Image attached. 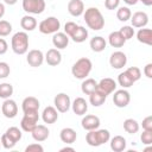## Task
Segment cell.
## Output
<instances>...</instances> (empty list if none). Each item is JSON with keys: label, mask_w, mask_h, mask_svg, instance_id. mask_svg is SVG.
Here are the masks:
<instances>
[{"label": "cell", "mask_w": 152, "mask_h": 152, "mask_svg": "<svg viewBox=\"0 0 152 152\" xmlns=\"http://www.w3.org/2000/svg\"><path fill=\"white\" fill-rule=\"evenodd\" d=\"M39 120V115H38V110L36 112H28V113H24V116L20 121V126L21 129L25 132H32V129L37 126V122Z\"/></svg>", "instance_id": "obj_5"}, {"label": "cell", "mask_w": 152, "mask_h": 152, "mask_svg": "<svg viewBox=\"0 0 152 152\" xmlns=\"http://www.w3.org/2000/svg\"><path fill=\"white\" fill-rule=\"evenodd\" d=\"M11 46L14 53L17 55H24L28 50V36L26 32L20 31L13 34L11 40Z\"/></svg>", "instance_id": "obj_2"}, {"label": "cell", "mask_w": 152, "mask_h": 152, "mask_svg": "<svg viewBox=\"0 0 152 152\" xmlns=\"http://www.w3.org/2000/svg\"><path fill=\"white\" fill-rule=\"evenodd\" d=\"M144 74H145L146 77L152 78V63H148V64L145 65V68H144Z\"/></svg>", "instance_id": "obj_49"}, {"label": "cell", "mask_w": 152, "mask_h": 152, "mask_svg": "<svg viewBox=\"0 0 152 152\" xmlns=\"http://www.w3.org/2000/svg\"><path fill=\"white\" fill-rule=\"evenodd\" d=\"M108 42H109L110 46H113V48H121L126 43V39L121 36V33L119 31H114L109 34Z\"/></svg>", "instance_id": "obj_23"}, {"label": "cell", "mask_w": 152, "mask_h": 152, "mask_svg": "<svg viewBox=\"0 0 152 152\" xmlns=\"http://www.w3.org/2000/svg\"><path fill=\"white\" fill-rule=\"evenodd\" d=\"M118 82H119V84L122 87V88H129V87H132L133 86V81H132V78L126 74V71H124V72H121L119 76H118Z\"/></svg>", "instance_id": "obj_33"}, {"label": "cell", "mask_w": 152, "mask_h": 152, "mask_svg": "<svg viewBox=\"0 0 152 152\" xmlns=\"http://www.w3.org/2000/svg\"><path fill=\"white\" fill-rule=\"evenodd\" d=\"M131 101V96H129V93L125 89H120V90H116L113 95V102L116 107L119 108H125Z\"/></svg>", "instance_id": "obj_8"}, {"label": "cell", "mask_w": 152, "mask_h": 152, "mask_svg": "<svg viewBox=\"0 0 152 152\" xmlns=\"http://www.w3.org/2000/svg\"><path fill=\"white\" fill-rule=\"evenodd\" d=\"M137 38L140 43L151 45L152 44V31L150 28H140L137 33Z\"/></svg>", "instance_id": "obj_25"}, {"label": "cell", "mask_w": 152, "mask_h": 152, "mask_svg": "<svg viewBox=\"0 0 152 152\" xmlns=\"http://www.w3.org/2000/svg\"><path fill=\"white\" fill-rule=\"evenodd\" d=\"M26 61H27V63L31 65V66H33V68H38V66H40L42 64H43V62H44V55H43V52L40 51V50H31V51H28V53H27V57H26Z\"/></svg>", "instance_id": "obj_12"}, {"label": "cell", "mask_w": 152, "mask_h": 152, "mask_svg": "<svg viewBox=\"0 0 152 152\" xmlns=\"http://www.w3.org/2000/svg\"><path fill=\"white\" fill-rule=\"evenodd\" d=\"M140 139H141V142L145 144V145L152 144V131H146V129H144V132H142L141 135H140Z\"/></svg>", "instance_id": "obj_43"}, {"label": "cell", "mask_w": 152, "mask_h": 152, "mask_svg": "<svg viewBox=\"0 0 152 152\" xmlns=\"http://www.w3.org/2000/svg\"><path fill=\"white\" fill-rule=\"evenodd\" d=\"M106 99H107V96L104 94L100 93L99 90H95L91 94H89V102L94 107H100L101 104H103L104 101H106Z\"/></svg>", "instance_id": "obj_26"}, {"label": "cell", "mask_w": 152, "mask_h": 152, "mask_svg": "<svg viewBox=\"0 0 152 152\" xmlns=\"http://www.w3.org/2000/svg\"><path fill=\"white\" fill-rule=\"evenodd\" d=\"M4 14H5V5L0 2V19L4 17Z\"/></svg>", "instance_id": "obj_50"}, {"label": "cell", "mask_w": 152, "mask_h": 152, "mask_svg": "<svg viewBox=\"0 0 152 152\" xmlns=\"http://www.w3.org/2000/svg\"><path fill=\"white\" fill-rule=\"evenodd\" d=\"M127 63V56L121 52V51H115L110 55V58H109V64L112 68L114 69H121L126 65Z\"/></svg>", "instance_id": "obj_11"}, {"label": "cell", "mask_w": 152, "mask_h": 152, "mask_svg": "<svg viewBox=\"0 0 152 152\" xmlns=\"http://www.w3.org/2000/svg\"><path fill=\"white\" fill-rule=\"evenodd\" d=\"M78 27V25L76 24V23H74V21H68V23H65V25H64V33L66 34V36H72L74 34V32L76 31V28Z\"/></svg>", "instance_id": "obj_42"}, {"label": "cell", "mask_w": 152, "mask_h": 152, "mask_svg": "<svg viewBox=\"0 0 152 152\" xmlns=\"http://www.w3.org/2000/svg\"><path fill=\"white\" fill-rule=\"evenodd\" d=\"M106 45H107V43H106L104 38H102L100 36L94 37L90 40V48H91V50L94 52H101V51H103L106 49Z\"/></svg>", "instance_id": "obj_28"}, {"label": "cell", "mask_w": 152, "mask_h": 152, "mask_svg": "<svg viewBox=\"0 0 152 152\" xmlns=\"http://www.w3.org/2000/svg\"><path fill=\"white\" fill-rule=\"evenodd\" d=\"M127 5H135L138 2V0H124Z\"/></svg>", "instance_id": "obj_53"}, {"label": "cell", "mask_w": 152, "mask_h": 152, "mask_svg": "<svg viewBox=\"0 0 152 152\" xmlns=\"http://www.w3.org/2000/svg\"><path fill=\"white\" fill-rule=\"evenodd\" d=\"M131 15H132V13H131V10L128 7H120L118 10V12H116V17H118V19L120 21H127V20H129L131 19Z\"/></svg>", "instance_id": "obj_34"}, {"label": "cell", "mask_w": 152, "mask_h": 152, "mask_svg": "<svg viewBox=\"0 0 152 152\" xmlns=\"http://www.w3.org/2000/svg\"><path fill=\"white\" fill-rule=\"evenodd\" d=\"M8 50V45H7V42L4 39V38H0V55H4L6 53Z\"/></svg>", "instance_id": "obj_48"}, {"label": "cell", "mask_w": 152, "mask_h": 152, "mask_svg": "<svg viewBox=\"0 0 152 152\" xmlns=\"http://www.w3.org/2000/svg\"><path fill=\"white\" fill-rule=\"evenodd\" d=\"M83 17L88 27L94 31H99L104 26L103 15L100 12V10L96 7H89L88 10H86V12L83 13Z\"/></svg>", "instance_id": "obj_1"}, {"label": "cell", "mask_w": 152, "mask_h": 152, "mask_svg": "<svg viewBox=\"0 0 152 152\" xmlns=\"http://www.w3.org/2000/svg\"><path fill=\"white\" fill-rule=\"evenodd\" d=\"M138 1H141L145 6H151L152 5V0H138Z\"/></svg>", "instance_id": "obj_52"}, {"label": "cell", "mask_w": 152, "mask_h": 152, "mask_svg": "<svg viewBox=\"0 0 152 152\" xmlns=\"http://www.w3.org/2000/svg\"><path fill=\"white\" fill-rule=\"evenodd\" d=\"M119 32L121 33V36H122L126 40L131 39V38L134 36V28H133L132 26H122V27L119 30Z\"/></svg>", "instance_id": "obj_41"}, {"label": "cell", "mask_w": 152, "mask_h": 152, "mask_svg": "<svg viewBox=\"0 0 152 152\" xmlns=\"http://www.w3.org/2000/svg\"><path fill=\"white\" fill-rule=\"evenodd\" d=\"M21 108L24 113H28V112H36L39 109V101L38 99L33 97V96H27L23 100L21 103Z\"/></svg>", "instance_id": "obj_14"}, {"label": "cell", "mask_w": 152, "mask_h": 152, "mask_svg": "<svg viewBox=\"0 0 152 152\" xmlns=\"http://www.w3.org/2000/svg\"><path fill=\"white\" fill-rule=\"evenodd\" d=\"M52 44L57 49H65L69 44V37L63 32H56L52 37Z\"/></svg>", "instance_id": "obj_21"}, {"label": "cell", "mask_w": 152, "mask_h": 152, "mask_svg": "<svg viewBox=\"0 0 152 152\" xmlns=\"http://www.w3.org/2000/svg\"><path fill=\"white\" fill-rule=\"evenodd\" d=\"M142 129H146V131H152V116H146L144 120H142Z\"/></svg>", "instance_id": "obj_47"}, {"label": "cell", "mask_w": 152, "mask_h": 152, "mask_svg": "<svg viewBox=\"0 0 152 152\" xmlns=\"http://www.w3.org/2000/svg\"><path fill=\"white\" fill-rule=\"evenodd\" d=\"M6 134L13 139L15 142H18L20 139H21V131L18 128V127H10L7 131H6Z\"/></svg>", "instance_id": "obj_37"}, {"label": "cell", "mask_w": 152, "mask_h": 152, "mask_svg": "<svg viewBox=\"0 0 152 152\" xmlns=\"http://www.w3.org/2000/svg\"><path fill=\"white\" fill-rule=\"evenodd\" d=\"M59 138L65 144H74L76 141V138H77V134H76V131H74L72 128L70 127H66V128H63L59 133Z\"/></svg>", "instance_id": "obj_22"}, {"label": "cell", "mask_w": 152, "mask_h": 152, "mask_svg": "<svg viewBox=\"0 0 152 152\" xmlns=\"http://www.w3.org/2000/svg\"><path fill=\"white\" fill-rule=\"evenodd\" d=\"M96 137H97V141L100 145L106 144L109 141L110 139V133L108 129H97L96 131Z\"/></svg>", "instance_id": "obj_35"}, {"label": "cell", "mask_w": 152, "mask_h": 152, "mask_svg": "<svg viewBox=\"0 0 152 152\" xmlns=\"http://www.w3.org/2000/svg\"><path fill=\"white\" fill-rule=\"evenodd\" d=\"M20 26L25 31H33L37 27V20L32 15H24L20 20Z\"/></svg>", "instance_id": "obj_27"}, {"label": "cell", "mask_w": 152, "mask_h": 152, "mask_svg": "<svg viewBox=\"0 0 152 152\" xmlns=\"http://www.w3.org/2000/svg\"><path fill=\"white\" fill-rule=\"evenodd\" d=\"M116 88V83L113 78H109V77H106V78H102L99 83H97V88L96 90H99L100 93L104 94L106 96L109 95L110 93H113Z\"/></svg>", "instance_id": "obj_10"}, {"label": "cell", "mask_w": 152, "mask_h": 152, "mask_svg": "<svg viewBox=\"0 0 152 152\" xmlns=\"http://www.w3.org/2000/svg\"><path fill=\"white\" fill-rule=\"evenodd\" d=\"M124 129L129 134H134L139 131V124L134 119H126L124 121Z\"/></svg>", "instance_id": "obj_31"}, {"label": "cell", "mask_w": 152, "mask_h": 152, "mask_svg": "<svg viewBox=\"0 0 152 152\" xmlns=\"http://www.w3.org/2000/svg\"><path fill=\"white\" fill-rule=\"evenodd\" d=\"M31 134H32V138H33L36 141L40 142V141H44V140H46V139L49 138L50 131L48 129L46 126H44V125H38V124H37V126L32 129Z\"/></svg>", "instance_id": "obj_13"}, {"label": "cell", "mask_w": 152, "mask_h": 152, "mask_svg": "<svg viewBox=\"0 0 152 152\" xmlns=\"http://www.w3.org/2000/svg\"><path fill=\"white\" fill-rule=\"evenodd\" d=\"M110 148L114 152H121L126 148V139L121 135H115L110 139Z\"/></svg>", "instance_id": "obj_24"}, {"label": "cell", "mask_w": 152, "mask_h": 152, "mask_svg": "<svg viewBox=\"0 0 152 152\" xmlns=\"http://www.w3.org/2000/svg\"><path fill=\"white\" fill-rule=\"evenodd\" d=\"M17 1H18V0H4V2L7 4V5H14Z\"/></svg>", "instance_id": "obj_54"}, {"label": "cell", "mask_w": 152, "mask_h": 152, "mask_svg": "<svg viewBox=\"0 0 152 152\" xmlns=\"http://www.w3.org/2000/svg\"><path fill=\"white\" fill-rule=\"evenodd\" d=\"M0 144H1V141H0Z\"/></svg>", "instance_id": "obj_55"}, {"label": "cell", "mask_w": 152, "mask_h": 152, "mask_svg": "<svg viewBox=\"0 0 152 152\" xmlns=\"http://www.w3.org/2000/svg\"><path fill=\"white\" fill-rule=\"evenodd\" d=\"M119 4H120V0H106L104 1V6L107 10H115L119 7Z\"/></svg>", "instance_id": "obj_46"}, {"label": "cell", "mask_w": 152, "mask_h": 152, "mask_svg": "<svg viewBox=\"0 0 152 152\" xmlns=\"http://www.w3.org/2000/svg\"><path fill=\"white\" fill-rule=\"evenodd\" d=\"M23 10L31 14H40L45 10L44 0H23Z\"/></svg>", "instance_id": "obj_6"}, {"label": "cell", "mask_w": 152, "mask_h": 152, "mask_svg": "<svg viewBox=\"0 0 152 152\" xmlns=\"http://www.w3.org/2000/svg\"><path fill=\"white\" fill-rule=\"evenodd\" d=\"M13 94V86L11 83H1L0 84V97L1 99H10Z\"/></svg>", "instance_id": "obj_32"}, {"label": "cell", "mask_w": 152, "mask_h": 152, "mask_svg": "<svg viewBox=\"0 0 152 152\" xmlns=\"http://www.w3.org/2000/svg\"><path fill=\"white\" fill-rule=\"evenodd\" d=\"M86 140H87L88 145H90V146H94V147L100 146V144L97 141V137H96V129L89 131L87 133V135H86Z\"/></svg>", "instance_id": "obj_38"}, {"label": "cell", "mask_w": 152, "mask_h": 152, "mask_svg": "<svg viewBox=\"0 0 152 152\" xmlns=\"http://www.w3.org/2000/svg\"><path fill=\"white\" fill-rule=\"evenodd\" d=\"M126 74L132 78L133 82H137V81L140 80V77H141V71H140V69L137 68V66H131V68H128V69L126 70Z\"/></svg>", "instance_id": "obj_39"}, {"label": "cell", "mask_w": 152, "mask_h": 152, "mask_svg": "<svg viewBox=\"0 0 152 152\" xmlns=\"http://www.w3.org/2000/svg\"><path fill=\"white\" fill-rule=\"evenodd\" d=\"M81 124H82V127H83L84 129H87V131L97 129L99 126H100V119H99L96 115L89 114V115H86V116L82 119Z\"/></svg>", "instance_id": "obj_16"}, {"label": "cell", "mask_w": 152, "mask_h": 152, "mask_svg": "<svg viewBox=\"0 0 152 152\" xmlns=\"http://www.w3.org/2000/svg\"><path fill=\"white\" fill-rule=\"evenodd\" d=\"M59 151H61V152H64V151H70V152H74V151H75V148H74V147H68V146H65V147L61 148Z\"/></svg>", "instance_id": "obj_51"}, {"label": "cell", "mask_w": 152, "mask_h": 152, "mask_svg": "<svg viewBox=\"0 0 152 152\" xmlns=\"http://www.w3.org/2000/svg\"><path fill=\"white\" fill-rule=\"evenodd\" d=\"M71 38H72V40L75 43H82V42H84L88 38V31H87V28L83 27V26H78L76 28V31L74 32V34L71 36Z\"/></svg>", "instance_id": "obj_30"}, {"label": "cell", "mask_w": 152, "mask_h": 152, "mask_svg": "<svg viewBox=\"0 0 152 152\" xmlns=\"http://www.w3.org/2000/svg\"><path fill=\"white\" fill-rule=\"evenodd\" d=\"M11 72L10 65L6 62H0V78H6Z\"/></svg>", "instance_id": "obj_44"}, {"label": "cell", "mask_w": 152, "mask_h": 152, "mask_svg": "<svg viewBox=\"0 0 152 152\" xmlns=\"http://www.w3.org/2000/svg\"><path fill=\"white\" fill-rule=\"evenodd\" d=\"M45 61L49 65L56 66L62 62V55L58 51V49H50L45 55Z\"/></svg>", "instance_id": "obj_19"}, {"label": "cell", "mask_w": 152, "mask_h": 152, "mask_svg": "<svg viewBox=\"0 0 152 152\" xmlns=\"http://www.w3.org/2000/svg\"><path fill=\"white\" fill-rule=\"evenodd\" d=\"M38 27L43 34H51V33H56L59 30L61 23L56 17H49L43 21H40Z\"/></svg>", "instance_id": "obj_4"}, {"label": "cell", "mask_w": 152, "mask_h": 152, "mask_svg": "<svg viewBox=\"0 0 152 152\" xmlns=\"http://www.w3.org/2000/svg\"><path fill=\"white\" fill-rule=\"evenodd\" d=\"M68 12L72 17H80L84 12V5L82 0H70L68 2Z\"/></svg>", "instance_id": "obj_17"}, {"label": "cell", "mask_w": 152, "mask_h": 152, "mask_svg": "<svg viewBox=\"0 0 152 152\" xmlns=\"http://www.w3.org/2000/svg\"><path fill=\"white\" fill-rule=\"evenodd\" d=\"M96 88H97V82H96L94 78H87V80H84V81L82 82V84H81L82 91H83L84 94H87V95H89V94H91L93 91H95Z\"/></svg>", "instance_id": "obj_29"}, {"label": "cell", "mask_w": 152, "mask_h": 152, "mask_svg": "<svg viewBox=\"0 0 152 152\" xmlns=\"http://www.w3.org/2000/svg\"><path fill=\"white\" fill-rule=\"evenodd\" d=\"M53 103H55V107L57 109V112H61V113H65L69 110L70 106H71V101H70V97L69 95H66L65 93H59L55 96L53 99Z\"/></svg>", "instance_id": "obj_7"}, {"label": "cell", "mask_w": 152, "mask_h": 152, "mask_svg": "<svg viewBox=\"0 0 152 152\" xmlns=\"http://www.w3.org/2000/svg\"><path fill=\"white\" fill-rule=\"evenodd\" d=\"M131 23L134 27H144L148 23V15L145 12H135L133 15H131Z\"/></svg>", "instance_id": "obj_18"}, {"label": "cell", "mask_w": 152, "mask_h": 152, "mask_svg": "<svg viewBox=\"0 0 152 152\" xmlns=\"http://www.w3.org/2000/svg\"><path fill=\"white\" fill-rule=\"evenodd\" d=\"M91 68H93L91 61L89 58L82 57L74 63V65L71 68V72H72L74 77L78 78V80H83L89 75V72L91 71Z\"/></svg>", "instance_id": "obj_3"}, {"label": "cell", "mask_w": 152, "mask_h": 152, "mask_svg": "<svg viewBox=\"0 0 152 152\" xmlns=\"http://www.w3.org/2000/svg\"><path fill=\"white\" fill-rule=\"evenodd\" d=\"M71 107H72V112L76 115H84L88 110V103L83 97H76L71 103Z\"/></svg>", "instance_id": "obj_20"}, {"label": "cell", "mask_w": 152, "mask_h": 152, "mask_svg": "<svg viewBox=\"0 0 152 152\" xmlns=\"http://www.w3.org/2000/svg\"><path fill=\"white\" fill-rule=\"evenodd\" d=\"M25 151H26V152H43L44 148H43V146L39 145V144H31V145H28V146L25 148Z\"/></svg>", "instance_id": "obj_45"}, {"label": "cell", "mask_w": 152, "mask_h": 152, "mask_svg": "<svg viewBox=\"0 0 152 152\" xmlns=\"http://www.w3.org/2000/svg\"><path fill=\"white\" fill-rule=\"evenodd\" d=\"M1 110H2V114L5 118L7 119H13L17 116L18 114V106L15 103V101L11 100V99H6L2 103V107H1Z\"/></svg>", "instance_id": "obj_9"}, {"label": "cell", "mask_w": 152, "mask_h": 152, "mask_svg": "<svg viewBox=\"0 0 152 152\" xmlns=\"http://www.w3.org/2000/svg\"><path fill=\"white\" fill-rule=\"evenodd\" d=\"M12 32V25L7 20H0V37H6Z\"/></svg>", "instance_id": "obj_36"}, {"label": "cell", "mask_w": 152, "mask_h": 152, "mask_svg": "<svg viewBox=\"0 0 152 152\" xmlns=\"http://www.w3.org/2000/svg\"><path fill=\"white\" fill-rule=\"evenodd\" d=\"M0 141H1V145L5 147V148H7V150H11V148H13L14 146H15V141L13 140V139H11L6 133L5 134H2L1 135V139H0Z\"/></svg>", "instance_id": "obj_40"}, {"label": "cell", "mask_w": 152, "mask_h": 152, "mask_svg": "<svg viewBox=\"0 0 152 152\" xmlns=\"http://www.w3.org/2000/svg\"><path fill=\"white\" fill-rule=\"evenodd\" d=\"M42 119L45 124H55L58 119V113L57 109L52 106H48L44 108L43 113H42Z\"/></svg>", "instance_id": "obj_15"}]
</instances>
